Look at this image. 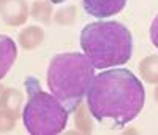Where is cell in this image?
I'll list each match as a JSON object with an SVG mask.
<instances>
[{
	"label": "cell",
	"instance_id": "6da1fadb",
	"mask_svg": "<svg viewBox=\"0 0 158 135\" xmlns=\"http://www.w3.org/2000/svg\"><path fill=\"white\" fill-rule=\"evenodd\" d=\"M146 91L141 79L127 69H111L95 75L87 92V108L98 123L122 129L144 108Z\"/></svg>",
	"mask_w": 158,
	"mask_h": 135
},
{
	"label": "cell",
	"instance_id": "7a4b0ae2",
	"mask_svg": "<svg viewBox=\"0 0 158 135\" xmlns=\"http://www.w3.org/2000/svg\"><path fill=\"white\" fill-rule=\"evenodd\" d=\"M94 78L95 67L85 54H57L49 62L48 88L68 113L74 111L82 103Z\"/></svg>",
	"mask_w": 158,
	"mask_h": 135
},
{
	"label": "cell",
	"instance_id": "3957f363",
	"mask_svg": "<svg viewBox=\"0 0 158 135\" xmlns=\"http://www.w3.org/2000/svg\"><path fill=\"white\" fill-rule=\"evenodd\" d=\"M81 48L95 69L127 64L133 52V37L117 21H97L81 30Z\"/></svg>",
	"mask_w": 158,
	"mask_h": 135
},
{
	"label": "cell",
	"instance_id": "277c9868",
	"mask_svg": "<svg viewBox=\"0 0 158 135\" xmlns=\"http://www.w3.org/2000/svg\"><path fill=\"white\" fill-rule=\"evenodd\" d=\"M29 100L22 110L24 126L32 135L60 133L68 123V111L52 94L41 91L38 79L29 76L25 79Z\"/></svg>",
	"mask_w": 158,
	"mask_h": 135
},
{
	"label": "cell",
	"instance_id": "5b68a950",
	"mask_svg": "<svg viewBox=\"0 0 158 135\" xmlns=\"http://www.w3.org/2000/svg\"><path fill=\"white\" fill-rule=\"evenodd\" d=\"M29 16V5L25 0H0V18L10 27L22 25Z\"/></svg>",
	"mask_w": 158,
	"mask_h": 135
},
{
	"label": "cell",
	"instance_id": "8992f818",
	"mask_svg": "<svg viewBox=\"0 0 158 135\" xmlns=\"http://www.w3.org/2000/svg\"><path fill=\"white\" fill-rule=\"evenodd\" d=\"M127 5V0H82V7L87 15L104 19L120 13Z\"/></svg>",
	"mask_w": 158,
	"mask_h": 135
},
{
	"label": "cell",
	"instance_id": "52a82bcc",
	"mask_svg": "<svg viewBox=\"0 0 158 135\" xmlns=\"http://www.w3.org/2000/svg\"><path fill=\"white\" fill-rule=\"evenodd\" d=\"M16 57H18L16 43L10 37L0 34V79L10 72Z\"/></svg>",
	"mask_w": 158,
	"mask_h": 135
},
{
	"label": "cell",
	"instance_id": "ba28073f",
	"mask_svg": "<svg viewBox=\"0 0 158 135\" xmlns=\"http://www.w3.org/2000/svg\"><path fill=\"white\" fill-rule=\"evenodd\" d=\"M43 38H44V32L41 27L38 25H29L25 29L21 30L18 40H19V45L24 48V49H35L38 48L40 45L43 43Z\"/></svg>",
	"mask_w": 158,
	"mask_h": 135
},
{
	"label": "cell",
	"instance_id": "9c48e42d",
	"mask_svg": "<svg viewBox=\"0 0 158 135\" xmlns=\"http://www.w3.org/2000/svg\"><path fill=\"white\" fill-rule=\"evenodd\" d=\"M139 72L142 79H146L147 83H158V56L152 54V56L144 57L139 64Z\"/></svg>",
	"mask_w": 158,
	"mask_h": 135
},
{
	"label": "cell",
	"instance_id": "30bf717a",
	"mask_svg": "<svg viewBox=\"0 0 158 135\" xmlns=\"http://www.w3.org/2000/svg\"><path fill=\"white\" fill-rule=\"evenodd\" d=\"M30 15L33 19L43 22V24H48L51 21V16H52V7L49 2H44V0H36V2L32 5L30 8Z\"/></svg>",
	"mask_w": 158,
	"mask_h": 135
},
{
	"label": "cell",
	"instance_id": "8fae6325",
	"mask_svg": "<svg viewBox=\"0 0 158 135\" xmlns=\"http://www.w3.org/2000/svg\"><path fill=\"white\" fill-rule=\"evenodd\" d=\"M19 113L13 111L11 108L2 106L0 108V133H6L10 130H13V127L16 126Z\"/></svg>",
	"mask_w": 158,
	"mask_h": 135
},
{
	"label": "cell",
	"instance_id": "7c38bea8",
	"mask_svg": "<svg viewBox=\"0 0 158 135\" xmlns=\"http://www.w3.org/2000/svg\"><path fill=\"white\" fill-rule=\"evenodd\" d=\"M74 123H76L77 130L82 132V133H90L92 130H94V126H92V121H90V118L87 115V110H85L82 105H79V110L76 113Z\"/></svg>",
	"mask_w": 158,
	"mask_h": 135
},
{
	"label": "cell",
	"instance_id": "4fadbf2b",
	"mask_svg": "<svg viewBox=\"0 0 158 135\" xmlns=\"http://www.w3.org/2000/svg\"><path fill=\"white\" fill-rule=\"evenodd\" d=\"M21 102H22V96H21V92H19V91H16V89H6V92H5V99H3V106L11 108L13 111L19 113Z\"/></svg>",
	"mask_w": 158,
	"mask_h": 135
},
{
	"label": "cell",
	"instance_id": "5bb4252c",
	"mask_svg": "<svg viewBox=\"0 0 158 135\" xmlns=\"http://www.w3.org/2000/svg\"><path fill=\"white\" fill-rule=\"evenodd\" d=\"M150 42L153 43L155 48H158V15L153 18L150 24Z\"/></svg>",
	"mask_w": 158,
	"mask_h": 135
},
{
	"label": "cell",
	"instance_id": "9a60e30c",
	"mask_svg": "<svg viewBox=\"0 0 158 135\" xmlns=\"http://www.w3.org/2000/svg\"><path fill=\"white\" fill-rule=\"evenodd\" d=\"M5 92H6V88H3L0 84V108L3 106V99H5Z\"/></svg>",
	"mask_w": 158,
	"mask_h": 135
},
{
	"label": "cell",
	"instance_id": "2e32d148",
	"mask_svg": "<svg viewBox=\"0 0 158 135\" xmlns=\"http://www.w3.org/2000/svg\"><path fill=\"white\" fill-rule=\"evenodd\" d=\"M52 3H62V2H65V0H51Z\"/></svg>",
	"mask_w": 158,
	"mask_h": 135
},
{
	"label": "cell",
	"instance_id": "e0dca14e",
	"mask_svg": "<svg viewBox=\"0 0 158 135\" xmlns=\"http://www.w3.org/2000/svg\"><path fill=\"white\" fill-rule=\"evenodd\" d=\"M155 100H156V102H158V88H156V89H155Z\"/></svg>",
	"mask_w": 158,
	"mask_h": 135
}]
</instances>
